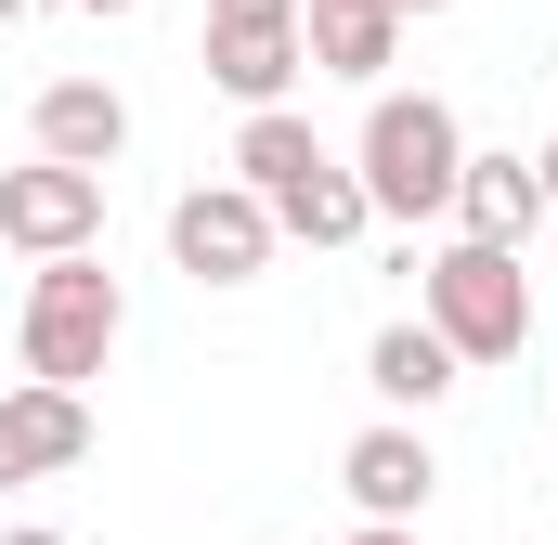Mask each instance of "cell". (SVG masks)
I'll list each match as a JSON object with an SVG mask.
<instances>
[{
	"label": "cell",
	"instance_id": "obj_21",
	"mask_svg": "<svg viewBox=\"0 0 558 545\" xmlns=\"http://www.w3.org/2000/svg\"><path fill=\"white\" fill-rule=\"evenodd\" d=\"M13 13H26V0H0V26H13Z\"/></svg>",
	"mask_w": 558,
	"mask_h": 545
},
{
	"label": "cell",
	"instance_id": "obj_2",
	"mask_svg": "<svg viewBox=\"0 0 558 545\" xmlns=\"http://www.w3.org/2000/svg\"><path fill=\"white\" fill-rule=\"evenodd\" d=\"M351 169H364V208L377 221H441L454 208V169H468V131H454L441 92H377Z\"/></svg>",
	"mask_w": 558,
	"mask_h": 545
},
{
	"label": "cell",
	"instance_id": "obj_5",
	"mask_svg": "<svg viewBox=\"0 0 558 545\" xmlns=\"http://www.w3.org/2000/svg\"><path fill=\"white\" fill-rule=\"evenodd\" d=\"M92 234H105V169H65V156L0 169V247L65 261V247H92Z\"/></svg>",
	"mask_w": 558,
	"mask_h": 545
},
{
	"label": "cell",
	"instance_id": "obj_18",
	"mask_svg": "<svg viewBox=\"0 0 558 545\" xmlns=\"http://www.w3.org/2000/svg\"><path fill=\"white\" fill-rule=\"evenodd\" d=\"M390 13H454V0H390Z\"/></svg>",
	"mask_w": 558,
	"mask_h": 545
},
{
	"label": "cell",
	"instance_id": "obj_19",
	"mask_svg": "<svg viewBox=\"0 0 558 545\" xmlns=\"http://www.w3.org/2000/svg\"><path fill=\"white\" fill-rule=\"evenodd\" d=\"M0 545H65V533H0Z\"/></svg>",
	"mask_w": 558,
	"mask_h": 545
},
{
	"label": "cell",
	"instance_id": "obj_6",
	"mask_svg": "<svg viewBox=\"0 0 558 545\" xmlns=\"http://www.w3.org/2000/svg\"><path fill=\"white\" fill-rule=\"evenodd\" d=\"M78 455H92V403H78L65 377L0 390V494H13V481H65Z\"/></svg>",
	"mask_w": 558,
	"mask_h": 545
},
{
	"label": "cell",
	"instance_id": "obj_8",
	"mask_svg": "<svg viewBox=\"0 0 558 545\" xmlns=\"http://www.w3.org/2000/svg\"><path fill=\"white\" fill-rule=\"evenodd\" d=\"M299 65H312V52H299V13H208V78H221L234 105H286Z\"/></svg>",
	"mask_w": 558,
	"mask_h": 545
},
{
	"label": "cell",
	"instance_id": "obj_15",
	"mask_svg": "<svg viewBox=\"0 0 558 545\" xmlns=\"http://www.w3.org/2000/svg\"><path fill=\"white\" fill-rule=\"evenodd\" d=\"M351 545H428V533H416V520H364Z\"/></svg>",
	"mask_w": 558,
	"mask_h": 545
},
{
	"label": "cell",
	"instance_id": "obj_13",
	"mask_svg": "<svg viewBox=\"0 0 558 545\" xmlns=\"http://www.w3.org/2000/svg\"><path fill=\"white\" fill-rule=\"evenodd\" d=\"M260 208H274V234H299V247H351V234L377 221V208H364V169H338V156H312V169H299L286 195H260Z\"/></svg>",
	"mask_w": 558,
	"mask_h": 545
},
{
	"label": "cell",
	"instance_id": "obj_4",
	"mask_svg": "<svg viewBox=\"0 0 558 545\" xmlns=\"http://www.w3.org/2000/svg\"><path fill=\"white\" fill-rule=\"evenodd\" d=\"M274 208L247 195V182H195V195H169V261L195 272V286H260V261H274Z\"/></svg>",
	"mask_w": 558,
	"mask_h": 545
},
{
	"label": "cell",
	"instance_id": "obj_11",
	"mask_svg": "<svg viewBox=\"0 0 558 545\" xmlns=\"http://www.w3.org/2000/svg\"><path fill=\"white\" fill-rule=\"evenodd\" d=\"M299 52H312L325 78H390L403 13H390V0H299Z\"/></svg>",
	"mask_w": 558,
	"mask_h": 545
},
{
	"label": "cell",
	"instance_id": "obj_14",
	"mask_svg": "<svg viewBox=\"0 0 558 545\" xmlns=\"http://www.w3.org/2000/svg\"><path fill=\"white\" fill-rule=\"evenodd\" d=\"M312 156H325V143H312V118H286V105H247V131H234V182H247V195H286Z\"/></svg>",
	"mask_w": 558,
	"mask_h": 545
},
{
	"label": "cell",
	"instance_id": "obj_20",
	"mask_svg": "<svg viewBox=\"0 0 558 545\" xmlns=\"http://www.w3.org/2000/svg\"><path fill=\"white\" fill-rule=\"evenodd\" d=\"M78 13H131V0H78Z\"/></svg>",
	"mask_w": 558,
	"mask_h": 545
},
{
	"label": "cell",
	"instance_id": "obj_7",
	"mask_svg": "<svg viewBox=\"0 0 558 545\" xmlns=\"http://www.w3.org/2000/svg\"><path fill=\"white\" fill-rule=\"evenodd\" d=\"M338 481H351V507H364V520H416L428 494H441V455H428V428L390 415V428H364V441L338 455Z\"/></svg>",
	"mask_w": 558,
	"mask_h": 545
},
{
	"label": "cell",
	"instance_id": "obj_9",
	"mask_svg": "<svg viewBox=\"0 0 558 545\" xmlns=\"http://www.w3.org/2000/svg\"><path fill=\"white\" fill-rule=\"evenodd\" d=\"M26 131H39V156H65V169H118V156H131V105H118L105 78H52V92L26 105Z\"/></svg>",
	"mask_w": 558,
	"mask_h": 545
},
{
	"label": "cell",
	"instance_id": "obj_3",
	"mask_svg": "<svg viewBox=\"0 0 558 545\" xmlns=\"http://www.w3.org/2000/svg\"><path fill=\"white\" fill-rule=\"evenodd\" d=\"M428 325L454 338V364H520L533 351V272H520V247L454 234L428 261Z\"/></svg>",
	"mask_w": 558,
	"mask_h": 545
},
{
	"label": "cell",
	"instance_id": "obj_12",
	"mask_svg": "<svg viewBox=\"0 0 558 545\" xmlns=\"http://www.w3.org/2000/svg\"><path fill=\"white\" fill-rule=\"evenodd\" d=\"M454 377H468V364H454V338H441L428 312H416V325H377V351H364V390H377L390 415H428Z\"/></svg>",
	"mask_w": 558,
	"mask_h": 545
},
{
	"label": "cell",
	"instance_id": "obj_1",
	"mask_svg": "<svg viewBox=\"0 0 558 545\" xmlns=\"http://www.w3.org/2000/svg\"><path fill=\"white\" fill-rule=\"evenodd\" d=\"M118 338H131V299H118V272L92 261V247H65V261L26 272V312H13V351H26V377H65V390H92L105 364H118Z\"/></svg>",
	"mask_w": 558,
	"mask_h": 545
},
{
	"label": "cell",
	"instance_id": "obj_10",
	"mask_svg": "<svg viewBox=\"0 0 558 545\" xmlns=\"http://www.w3.org/2000/svg\"><path fill=\"white\" fill-rule=\"evenodd\" d=\"M454 221H468L481 247H533V234H546V169H533V156H468V169H454Z\"/></svg>",
	"mask_w": 558,
	"mask_h": 545
},
{
	"label": "cell",
	"instance_id": "obj_17",
	"mask_svg": "<svg viewBox=\"0 0 558 545\" xmlns=\"http://www.w3.org/2000/svg\"><path fill=\"white\" fill-rule=\"evenodd\" d=\"M533 169H546V208H558V143H546V156H533Z\"/></svg>",
	"mask_w": 558,
	"mask_h": 545
},
{
	"label": "cell",
	"instance_id": "obj_16",
	"mask_svg": "<svg viewBox=\"0 0 558 545\" xmlns=\"http://www.w3.org/2000/svg\"><path fill=\"white\" fill-rule=\"evenodd\" d=\"M208 13H299V0H208Z\"/></svg>",
	"mask_w": 558,
	"mask_h": 545
}]
</instances>
